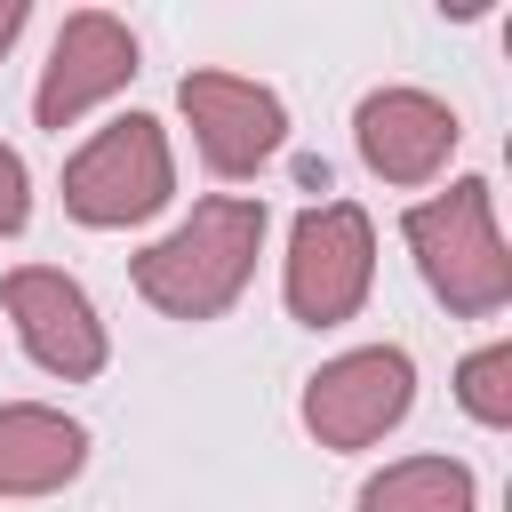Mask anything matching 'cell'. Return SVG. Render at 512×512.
<instances>
[{
	"mask_svg": "<svg viewBox=\"0 0 512 512\" xmlns=\"http://www.w3.org/2000/svg\"><path fill=\"white\" fill-rule=\"evenodd\" d=\"M352 512H480V472L464 456H440V448L392 456L360 480Z\"/></svg>",
	"mask_w": 512,
	"mask_h": 512,
	"instance_id": "cell-11",
	"label": "cell"
},
{
	"mask_svg": "<svg viewBox=\"0 0 512 512\" xmlns=\"http://www.w3.org/2000/svg\"><path fill=\"white\" fill-rule=\"evenodd\" d=\"M0 312L24 344V360L56 384H96L112 368V328L96 312V296L64 272V264H16L0 280Z\"/></svg>",
	"mask_w": 512,
	"mask_h": 512,
	"instance_id": "cell-7",
	"label": "cell"
},
{
	"mask_svg": "<svg viewBox=\"0 0 512 512\" xmlns=\"http://www.w3.org/2000/svg\"><path fill=\"white\" fill-rule=\"evenodd\" d=\"M456 144H464L456 104L432 96V88H408V80L368 88L360 112H352V152H360V168H368L376 184H400V192L440 184L448 160H456Z\"/></svg>",
	"mask_w": 512,
	"mask_h": 512,
	"instance_id": "cell-9",
	"label": "cell"
},
{
	"mask_svg": "<svg viewBox=\"0 0 512 512\" xmlns=\"http://www.w3.org/2000/svg\"><path fill=\"white\" fill-rule=\"evenodd\" d=\"M376 296V224L360 200H312L288 224L280 256V304L296 328H344Z\"/></svg>",
	"mask_w": 512,
	"mask_h": 512,
	"instance_id": "cell-4",
	"label": "cell"
},
{
	"mask_svg": "<svg viewBox=\"0 0 512 512\" xmlns=\"http://www.w3.org/2000/svg\"><path fill=\"white\" fill-rule=\"evenodd\" d=\"M416 408V360L408 344H352L336 360H320L296 392V424L328 448V456H360L376 440H392Z\"/></svg>",
	"mask_w": 512,
	"mask_h": 512,
	"instance_id": "cell-5",
	"label": "cell"
},
{
	"mask_svg": "<svg viewBox=\"0 0 512 512\" xmlns=\"http://www.w3.org/2000/svg\"><path fill=\"white\" fill-rule=\"evenodd\" d=\"M24 24H32V0H0V56L24 40Z\"/></svg>",
	"mask_w": 512,
	"mask_h": 512,
	"instance_id": "cell-14",
	"label": "cell"
},
{
	"mask_svg": "<svg viewBox=\"0 0 512 512\" xmlns=\"http://www.w3.org/2000/svg\"><path fill=\"white\" fill-rule=\"evenodd\" d=\"M264 232H272L264 192H208V200H192L184 224H168L152 248H136L128 280L160 320H192V328L224 320L256 280Z\"/></svg>",
	"mask_w": 512,
	"mask_h": 512,
	"instance_id": "cell-1",
	"label": "cell"
},
{
	"mask_svg": "<svg viewBox=\"0 0 512 512\" xmlns=\"http://www.w3.org/2000/svg\"><path fill=\"white\" fill-rule=\"evenodd\" d=\"M136 72H144L136 32H128L112 8H72V16L56 24V40H48L40 80H32V120H40L48 136H64V128H80L96 104H112Z\"/></svg>",
	"mask_w": 512,
	"mask_h": 512,
	"instance_id": "cell-8",
	"label": "cell"
},
{
	"mask_svg": "<svg viewBox=\"0 0 512 512\" xmlns=\"http://www.w3.org/2000/svg\"><path fill=\"white\" fill-rule=\"evenodd\" d=\"M88 472V424L64 416L56 400H0V496H64Z\"/></svg>",
	"mask_w": 512,
	"mask_h": 512,
	"instance_id": "cell-10",
	"label": "cell"
},
{
	"mask_svg": "<svg viewBox=\"0 0 512 512\" xmlns=\"http://www.w3.org/2000/svg\"><path fill=\"white\" fill-rule=\"evenodd\" d=\"M176 112H184V128H192V152H200L208 176H224V184H248V176H264V168L288 152V104H280L272 80L200 64V72L176 80Z\"/></svg>",
	"mask_w": 512,
	"mask_h": 512,
	"instance_id": "cell-6",
	"label": "cell"
},
{
	"mask_svg": "<svg viewBox=\"0 0 512 512\" xmlns=\"http://www.w3.org/2000/svg\"><path fill=\"white\" fill-rule=\"evenodd\" d=\"M64 216L88 232H136L176 200V144L152 112L104 120L72 160H64Z\"/></svg>",
	"mask_w": 512,
	"mask_h": 512,
	"instance_id": "cell-3",
	"label": "cell"
},
{
	"mask_svg": "<svg viewBox=\"0 0 512 512\" xmlns=\"http://www.w3.org/2000/svg\"><path fill=\"white\" fill-rule=\"evenodd\" d=\"M456 408L480 424V432H512V336H488L456 360Z\"/></svg>",
	"mask_w": 512,
	"mask_h": 512,
	"instance_id": "cell-12",
	"label": "cell"
},
{
	"mask_svg": "<svg viewBox=\"0 0 512 512\" xmlns=\"http://www.w3.org/2000/svg\"><path fill=\"white\" fill-rule=\"evenodd\" d=\"M400 240L416 256V280L448 304V320H496L512 304V248H504L488 176H456L448 192L408 200Z\"/></svg>",
	"mask_w": 512,
	"mask_h": 512,
	"instance_id": "cell-2",
	"label": "cell"
},
{
	"mask_svg": "<svg viewBox=\"0 0 512 512\" xmlns=\"http://www.w3.org/2000/svg\"><path fill=\"white\" fill-rule=\"evenodd\" d=\"M32 224V168L16 144H0V240H16Z\"/></svg>",
	"mask_w": 512,
	"mask_h": 512,
	"instance_id": "cell-13",
	"label": "cell"
}]
</instances>
